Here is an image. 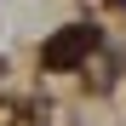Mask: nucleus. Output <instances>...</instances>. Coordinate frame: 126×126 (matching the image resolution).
<instances>
[{
    "mask_svg": "<svg viewBox=\"0 0 126 126\" xmlns=\"http://www.w3.org/2000/svg\"><path fill=\"white\" fill-rule=\"evenodd\" d=\"M92 46H97V29H86V23L63 29V34H52V40H46V69H75Z\"/></svg>",
    "mask_w": 126,
    "mask_h": 126,
    "instance_id": "f257e3e1",
    "label": "nucleus"
}]
</instances>
